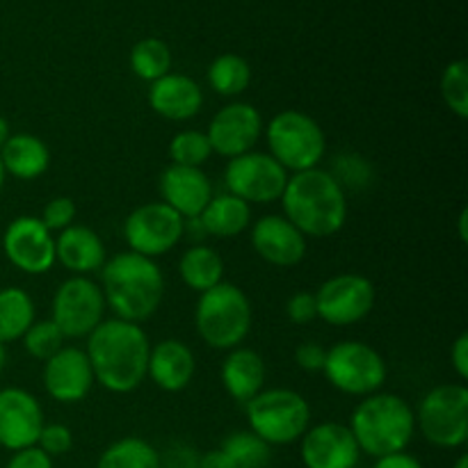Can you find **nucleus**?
I'll return each mask as SVG.
<instances>
[{
  "instance_id": "obj_21",
  "label": "nucleus",
  "mask_w": 468,
  "mask_h": 468,
  "mask_svg": "<svg viewBox=\"0 0 468 468\" xmlns=\"http://www.w3.org/2000/svg\"><path fill=\"white\" fill-rule=\"evenodd\" d=\"M197 361L190 346L176 338H165V341L151 346L146 375L158 388L167 393H178L190 387L195 378Z\"/></svg>"
},
{
  "instance_id": "obj_47",
  "label": "nucleus",
  "mask_w": 468,
  "mask_h": 468,
  "mask_svg": "<svg viewBox=\"0 0 468 468\" xmlns=\"http://www.w3.org/2000/svg\"><path fill=\"white\" fill-rule=\"evenodd\" d=\"M9 135H12V133H9V123H7V119H5L3 114H0V149H3L5 142L9 140Z\"/></svg>"
},
{
  "instance_id": "obj_31",
  "label": "nucleus",
  "mask_w": 468,
  "mask_h": 468,
  "mask_svg": "<svg viewBox=\"0 0 468 468\" xmlns=\"http://www.w3.org/2000/svg\"><path fill=\"white\" fill-rule=\"evenodd\" d=\"M131 69L137 78L146 82H155L167 76L172 69V53L167 44L155 37L137 41L131 50Z\"/></svg>"
},
{
  "instance_id": "obj_3",
  "label": "nucleus",
  "mask_w": 468,
  "mask_h": 468,
  "mask_svg": "<svg viewBox=\"0 0 468 468\" xmlns=\"http://www.w3.org/2000/svg\"><path fill=\"white\" fill-rule=\"evenodd\" d=\"M101 270V291L114 318L140 324L158 311L165 295V277L154 259L122 251L105 261Z\"/></svg>"
},
{
  "instance_id": "obj_16",
  "label": "nucleus",
  "mask_w": 468,
  "mask_h": 468,
  "mask_svg": "<svg viewBox=\"0 0 468 468\" xmlns=\"http://www.w3.org/2000/svg\"><path fill=\"white\" fill-rule=\"evenodd\" d=\"M44 425V411L32 393L18 387L0 388V446L12 452L37 446Z\"/></svg>"
},
{
  "instance_id": "obj_7",
  "label": "nucleus",
  "mask_w": 468,
  "mask_h": 468,
  "mask_svg": "<svg viewBox=\"0 0 468 468\" xmlns=\"http://www.w3.org/2000/svg\"><path fill=\"white\" fill-rule=\"evenodd\" d=\"M265 135H268L270 155L286 172L297 174L315 169L327 149L323 128L314 117L300 112V110H283V112L274 114Z\"/></svg>"
},
{
  "instance_id": "obj_32",
  "label": "nucleus",
  "mask_w": 468,
  "mask_h": 468,
  "mask_svg": "<svg viewBox=\"0 0 468 468\" xmlns=\"http://www.w3.org/2000/svg\"><path fill=\"white\" fill-rule=\"evenodd\" d=\"M219 451L227 455L231 468H265L270 462V446L254 432H233L224 439Z\"/></svg>"
},
{
  "instance_id": "obj_10",
  "label": "nucleus",
  "mask_w": 468,
  "mask_h": 468,
  "mask_svg": "<svg viewBox=\"0 0 468 468\" xmlns=\"http://www.w3.org/2000/svg\"><path fill=\"white\" fill-rule=\"evenodd\" d=\"M288 172L270 154L250 151L229 160L224 169V186L229 195L247 204H272L286 190Z\"/></svg>"
},
{
  "instance_id": "obj_1",
  "label": "nucleus",
  "mask_w": 468,
  "mask_h": 468,
  "mask_svg": "<svg viewBox=\"0 0 468 468\" xmlns=\"http://www.w3.org/2000/svg\"><path fill=\"white\" fill-rule=\"evenodd\" d=\"M151 343L144 329L135 323L110 318L87 336L85 355L90 359L94 382L110 393H131L144 382Z\"/></svg>"
},
{
  "instance_id": "obj_12",
  "label": "nucleus",
  "mask_w": 468,
  "mask_h": 468,
  "mask_svg": "<svg viewBox=\"0 0 468 468\" xmlns=\"http://www.w3.org/2000/svg\"><path fill=\"white\" fill-rule=\"evenodd\" d=\"M314 295L318 318H323L332 327H350V324L361 323L373 311L375 300H378L373 282L355 272L327 279Z\"/></svg>"
},
{
  "instance_id": "obj_5",
  "label": "nucleus",
  "mask_w": 468,
  "mask_h": 468,
  "mask_svg": "<svg viewBox=\"0 0 468 468\" xmlns=\"http://www.w3.org/2000/svg\"><path fill=\"white\" fill-rule=\"evenodd\" d=\"M195 324L206 346L215 350L240 347L251 329L250 297L236 283H218L199 295Z\"/></svg>"
},
{
  "instance_id": "obj_28",
  "label": "nucleus",
  "mask_w": 468,
  "mask_h": 468,
  "mask_svg": "<svg viewBox=\"0 0 468 468\" xmlns=\"http://www.w3.org/2000/svg\"><path fill=\"white\" fill-rule=\"evenodd\" d=\"M35 323V302L23 288L9 286L0 291V343H12Z\"/></svg>"
},
{
  "instance_id": "obj_18",
  "label": "nucleus",
  "mask_w": 468,
  "mask_h": 468,
  "mask_svg": "<svg viewBox=\"0 0 468 468\" xmlns=\"http://www.w3.org/2000/svg\"><path fill=\"white\" fill-rule=\"evenodd\" d=\"M359 446L350 428L341 423H320L302 437V462L306 468H355Z\"/></svg>"
},
{
  "instance_id": "obj_2",
  "label": "nucleus",
  "mask_w": 468,
  "mask_h": 468,
  "mask_svg": "<svg viewBox=\"0 0 468 468\" xmlns=\"http://www.w3.org/2000/svg\"><path fill=\"white\" fill-rule=\"evenodd\" d=\"M283 218L304 238L336 236L347 219V199L341 183L327 169H306L288 176L282 195Z\"/></svg>"
},
{
  "instance_id": "obj_4",
  "label": "nucleus",
  "mask_w": 468,
  "mask_h": 468,
  "mask_svg": "<svg viewBox=\"0 0 468 468\" xmlns=\"http://www.w3.org/2000/svg\"><path fill=\"white\" fill-rule=\"evenodd\" d=\"M347 428L359 451L379 460L405 452L414 439L416 416L405 398L393 393H373L355 407Z\"/></svg>"
},
{
  "instance_id": "obj_24",
  "label": "nucleus",
  "mask_w": 468,
  "mask_h": 468,
  "mask_svg": "<svg viewBox=\"0 0 468 468\" xmlns=\"http://www.w3.org/2000/svg\"><path fill=\"white\" fill-rule=\"evenodd\" d=\"M222 387L233 400L250 402L251 398L259 396L263 391L265 384V361L259 352L250 350V347H233L229 350L227 359H224L222 370Z\"/></svg>"
},
{
  "instance_id": "obj_41",
  "label": "nucleus",
  "mask_w": 468,
  "mask_h": 468,
  "mask_svg": "<svg viewBox=\"0 0 468 468\" xmlns=\"http://www.w3.org/2000/svg\"><path fill=\"white\" fill-rule=\"evenodd\" d=\"M7 468H53V457H48L37 446L23 448V451L14 452L12 460L7 462Z\"/></svg>"
},
{
  "instance_id": "obj_37",
  "label": "nucleus",
  "mask_w": 468,
  "mask_h": 468,
  "mask_svg": "<svg viewBox=\"0 0 468 468\" xmlns=\"http://www.w3.org/2000/svg\"><path fill=\"white\" fill-rule=\"evenodd\" d=\"M37 448L44 451L48 457L67 455L73 448V434L67 425L62 423H50L41 428L39 439H37Z\"/></svg>"
},
{
  "instance_id": "obj_34",
  "label": "nucleus",
  "mask_w": 468,
  "mask_h": 468,
  "mask_svg": "<svg viewBox=\"0 0 468 468\" xmlns=\"http://www.w3.org/2000/svg\"><path fill=\"white\" fill-rule=\"evenodd\" d=\"M441 96L455 117H468V64L464 59H455L446 67L441 76Z\"/></svg>"
},
{
  "instance_id": "obj_43",
  "label": "nucleus",
  "mask_w": 468,
  "mask_h": 468,
  "mask_svg": "<svg viewBox=\"0 0 468 468\" xmlns=\"http://www.w3.org/2000/svg\"><path fill=\"white\" fill-rule=\"evenodd\" d=\"M183 238L192 242V245H204V240L208 238V231H206L201 218H183Z\"/></svg>"
},
{
  "instance_id": "obj_44",
  "label": "nucleus",
  "mask_w": 468,
  "mask_h": 468,
  "mask_svg": "<svg viewBox=\"0 0 468 468\" xmlns=\"http://www.w3.org/2000/svg\"><path fill=\"white\" fill-rule=\"evenodd\" d=\"M373 468H423V466H420V462L416 460L414 455H410V452H396V455L379 457L378 464Z\"/></svg>"
},
{
  "instance_id": "obj_46",
  "label": "nucleus",
  "mask_w": 468,
  "mask_h": 468,
  "mask_svg": "<svg viewBox=\"0 0 468 468\" xmlns=\"http://www.w3.org/2000/svg\"><path fill=\"white\" fill-rule=\"evenodd\" d=\"M466 222H468V208H462V213H460V240L462 242H468Z\"/></svg>"
},
{
  "instance_id": "obj_14",
  "label": "nucleus",
  "mask_w": 468,
  "mask_h": 468,
  "mask_svg": "<svg viewBox=\"0 0 468 468\" xmlns=\"http://www.w3.org/2000/svg\"><path fill=\"white\" fill-rule=\"evenodd\" d=\"M3 251L14 268L27 274H44L55 265V238L39 218L12 219L3 233Z\"/></svg>"
},
{
  "instance_id": "obj_19",
  "label": "nucleus",
  "mask_w": 468,
  "mask_h": 468,
  "mask_svg": "<svg viewBox=\"0 0 468 468\" xmlns=\"http://www.w3.org/2000/svg\"><path fill=\"white\" fill-rule=\"evenodd\" d=\"M256 254L277 268H292L306 256V238L283 215H265L251 227Z\"/></svg>"
},
{
  "instance_id": "obj_45",
  "label": "nucleus",
  "mask_w": 468,
  "mask_h": 468,
  "mask_svg": "<svg viewBox=\"0 0 468 468\" xmlns=\"http://www.w3.org/2000/svg\"><path fill=\"white\" fill-rule=\"evenodd\" d=\"M199 468H231V466H229L227 455L218 448V451H210L199 457Z\"/></svg>"
},
{
  "instance_id": "obj_8",
  "label": "nucleus",
  "mask_w": 468,
  "mask_h": 468,
  "mask_svg": "<svg viewBox=\"0 0 468 468\" xmlns=\"http://www.w3.org/2000/svg\"><path fill=\"white\" fill-rule=\"evenodd\" d=\"M323 373L336 391L356 398L379 393L387 382L384 356L361 341H341L329 347Z\"/></svg>"
},
{
  "instance_id": "obj_40",
  "label": "nucleus",
  "mask_w": 468,
  "mask_h": 468,
  "mask_svg": "<svg viewBox=\"0 0 468 468\" xmlns=\"http://www.w3.org/2000/svg\"><path fill=\"white\" fill-rule=\"evenodd\" d=\"M324 359H327V350L320 343H302L295 350V364L306 373H320L324 368Z\"/></svg>"
},
{
  "instance_id": "obj_9",
  "label": "nucleus",
  "mask_w": 468,
  "mask_h": 468,
  "mask_svg": "<svg viewBox=\"0 0 468 468\" xmlns=\"http://www.w3.org/2000/svg\"><path fill=\"white\" fill-rule=\"evenodd\" d=\"M416 423L423 437L434 446H464L468 439V388L464 384L434 387L420 400Z\"/></svg>"
},
{
  "instance_id": "obj_6",
  "label": "nucleus",
  "mask_w": 468,
  "mask_h": 468,
  "mask_svg": "<svg viewBox=\"0 0 468 468\" xmlns=\"http://www.w3.org/2000/svg\"><path fill=\"white\" fill-rule=\"evenodd\" d=\"M250 432L268 446H286L304 437L311 425V407L292 388H268L247 402Z\"/></svg>"
},
{
  "instance_id": "obj_13",
  "label": "nucleus",
  "mask_w": 468,
  "mask_h": 468,
  "mask_svg": "<svg viewBox=\"0 0 468 468\" xmlns=\"http://www.w3.org/2000/svg\"><path fill=\"white\" fill-rule=\"evenodd\" d=\"M123 236L135 254L158 259L169 254L183 238V218L163 201H151L133 210L123 222Z\"/></svg>"
},
{
  "instance_id": "obj_38",
  "label": "nucleus",
  "mask_w": 468,
  "mask_h": 468,
  "mask_svg": "<svg viewBox=\"0 0 468 468\" xmlns=\"http://www.w3.org/2000/svg\"><path fill=\"white\" fill-rule=\"evenodd\" d=\"M286 314L292 324H309L311 320L318 318L314 292H295V295L286 302Z\"/></svg>"
},
{
  "instance_id": "obj_20",
  "label": "nucleus",
  "mask_w": 468,
  "mask_h": 468,
  "mask_svg": "<svg viewBox=\"0 0 468 468\" xmlns=\"http://www.w3.org/2000/svg\"><path fill=\"white\" fill-rule=\"evenodd\" d=\"M160 195L163 204L176 210L181 218H197L213 199V186L201 167L169 165L160 174Z\"/></svg>"
},
{
  "instance_id": "obj_27",
  "label": "nucleus",
  "mask_w": 468,
  "mask_h": 468,
  "mask_svg": "<svg viewBox=\"0 0 468 468\" xmlns=\"http://www.w3.org/2000/svg\"><path fill=\"white\" fill-rule=\"evenodd\" d=\"M178 274L190 291L201 295L222 283L224 261L213 247L192 245L190 250L183 251L181 261H178Z\"/></svg>"
},
{
  "instance_id": "obj_48",
  "label": "nucleus",
  "mask_w": 468,
  "mask_h": 468,
  "mask_svg": "<svg viewBox=\"0 0 468 468\" xmlns=\"http://www.w3.org/2000/svg\"><path fill=\"white\" fill-rule=\"evenodd\" d=\"M5 364H7V350H5V343H0V373H3Z\"/></svg>"
},
{
  "instance_id": "obj_11",
  "label": "nucleus",
  "mask_w": 468,
  "mask_h": 468,
  "mask_svg": "<svg viewBox=\"0 0 468 468\" xmlns=\"http://www.w3.org/2000/svg\"><path fill=\"white\" fill-rule=\"evenodd\" d=\"M103 291L90 277H69L53 297V323L64 338H85L103 323Z\"/></svg>"
},
{
  "instance_id": "obj_22",
  "label": "nucleus",
  "mask_w": 468,
  "mask_h": 468,
  "mask_svg": "<svg viewBox=\"0 0 468 468\" xmlns=\"http://www.w3.org/2000/svg\"><path fill=\"white\" fill-rule=\"evenodd\" d=\"M149 105L155 114L169 122H187L204 108V91L183 73H167L151 82Z\"/></svg>"
},
{
  "instance_id": "obj_39",
  "label": "nucleus",
  "mask_w": 468,
  "mask_h": 468,
  "mask_svg": "<svg viewBox=\"0 0 468 468\" xmlns=\"http://www.w3.org/2000/svg\"><path fill=\"white\" fill-rule=\"evenodd\" d=\"M160 468H199V455L187 443H172L160 457Z\"/></svg>"
},
{
  "instance_id": "obj_26",
  "label": "nucleus",
  "mask_w": 468,
  "mask_h": 468,
  "mask_svg": "<svg viewBox=\"0 0 468 468\" xmlns=\"http://www.w3.org/2000/svg\"><path fill=\"white\" fill-rule=\"evenodd\" d=\"M199 218L204 222L208 236L236 238L250 227L251 206L227 192V195L213 197L206 204V208L201 210Z\"/></svg>"
},
{
  "instance_id": "obj_17",
  "label": "nucleus",
  "mask_w": 468,
  "mask_h": 468,
  "mask_svg": "<svg viewBox=\"0 0 468 468\" xmlns=\"http://www.w3.org/2000/svg\"><path fill=\"white\" fill-rule=\"evenodd\" d=\"M44 388L53 400L62 405H76L90 396L94 387L90 359L80 347H62L58 355L44 361Z\"/></svg>"
},
{
  "instance_id": "obj_15",
  "label": "nucleus",
  "mask_w": 468,
  "mask_h": 468,
  "mask_svg": "<svg viewBox=\"0 0 468 468\" xmlns=\"http://www.w3.org/2000/svg\"><path fill=\"white\" fill-rule=\"evenodd\" d=\"M261 133H263V117L254 105L229 103L208 123L206 137H208L213 154L231 160L254 151L256 142L261 140Z\"/></svg>"
},
{
  "instance_id": "obj_42",
  "label": "nucleus",
  "mask_w": 468,
  "mask_h": 468,
  "mask_svg": "<svg viewBox=\"0 0 468 468\" xmlns=\"http://www.w3.org/2000/svg\"><path fill=\"white\" fill-rule=\"evenodd\" d=\"M451 364L457 378L464 382L468 379V334H460L451 347Z\"/></svg>"
},
{
  "instance_id": "obj_29",
  "label": "nucleus",
  "mask_w": 468,
  "mask_h": 468,
  "mask_svg": "<svg viewBox=\"0 0 468 468\" xmlns=\"http://www.w3.org/2000/svg\"><path fill=\"white\" fill-rule=\"evenodd\" d=\"M96 468H160V455L144 439L123 437L105 448Z\"/></svg>"
},
{
  "instance_id": "obj_49",
  "label": "nucleus",
  "mask_w": 468,
  "mask_h": 468,
  "mask_svg": "<svg viewBox=\"0 0 468 468\" xmlns=\"http://www.w3.org/2000/svg\"><path fill=\"white\" fill-rule=\"evenodd\" d=\"M452 468H468V457H466V455H462L460 460L455 462V466H452Z\"/></svg>"
},
{
  "instance_id": "obj_33",
  "label": "nucleus",
  "mask_w": 468,
  "mask_h": 468,
  "mask_svg": "<svg viewBox=\"0 0 468 468\" xmlns=\"http://www.w3.org/2000/svg\"><path fill=\"white\" fill-rule=\"evenodd\" d=\"M213 155L210 142L201 131H181L169 142V160L183 167H201Z\"/></svg>"
},
{
  "instance_id": "obj_23",
  "label": "nucleus",
  "mask_w": 468,
  "mask_h": 468,
  "mask_svg": "<svg viewBox=\"0 0 468 468\" xmlns=\"http://www.w3.org/2000/svg\"><path fill=\"white\" fill-rule=\"evenodd\" d=\"M108 261L99 233L90 227H69L55 240V263H62L76 277L96 272Z\"/></svg>"
},
{
  "instance_id": "obj_35",
  "label": "nucleus",
  "mask_w": 468,
  "mask_h": 468,
  "mask_svg": "<svg viewBox=\"0 0 468 468\" xmlns=\"http://www.w3.org/2000/svg\"><path fill=\"white\" fill-rule=\"evenodd\" d=\"M23 346L30 356L39 361H48L64 347V334L59 332L53 320H39L32 323V327L23 334Z\"/></svg>"
},
{
  "instance_id": "obj_30",
  "label": "nucleus",
  "mask_w": 468,
  "mask_h": 468,
  "mask_svg": "<svg viewBox=\"0 0 468 468\" xmlns=\"http://www.w3.org/2000/svg\"><path fill=\"white\" fill-rule=\"evenodd\" d=\"M208 82L218 94L238 96L250 87L251 69L245 58L236 53H224L213 59L208 69Z\"/></svg>"
},
{
  "instance_id": "obj_36",
  "label": "nucleus",
  "mask_w": 468,
  "mask_h": 468,
  "mask_svg": "<svg viewBox=\"0 0 468 468\" xmlns=\"http://www.w3.org/2000/svg\"><path fill=\"white\" fill-rule=\"evenodd\" d=\"M41 224L53 231H64V229L73 227V219H76V204L69 197H55L41 210Z\"/></svg>"
},
{
  "instance_id": "obj_50",
  "label": "nucleus",
  "mask_w": 468,
  "mask_h": 468,
  "mask_svg": "<svg viewBox=\"0 0 468 468\" xmlns=\"http://www.w3.org/2000/svg\"><path fill=\"white\" fill-rule=\"evenodd\" d=\"M5 176H7V174H5L3 163H0V190H3V186H5Z\"/></svg>"
},
{
  "instance_id": "obj_25",
  "label": "nucleus",
  "mask_w": 468,
  "mask_h": 468,
  "mask_svg": "<svg viewBox=\"0 0 468 468\" xmlns=\"http://www.w3.org/2000/svg\"><path fill=\"white\" fill-rule=\"evenodd\" d=\"M0 163H3L5 174H12L18 181H35L50 165L48 146L30 133L9 135V140L0 149Z\"/></svg>"
}]
</instances>
